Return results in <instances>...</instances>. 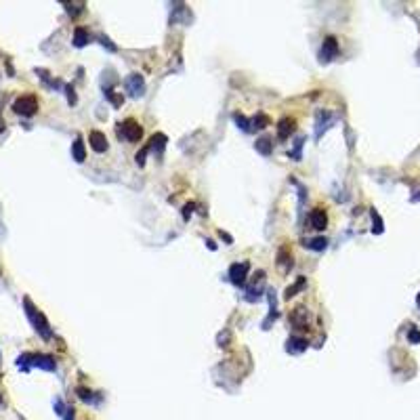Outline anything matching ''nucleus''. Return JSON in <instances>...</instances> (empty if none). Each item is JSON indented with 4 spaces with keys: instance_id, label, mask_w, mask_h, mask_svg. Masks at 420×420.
<instances>
[{
    "instance_id": "obj_37",
    "label": "nucleus",
    "mask_w": 420,
    "mask_h": 420,
    "mask_svg": "<svg viewBox=\"0 0 420 420\" xmlns=\"http://www.w3.org/2000/svg\"><path fill=\"white\" fill-rule=\"evenodd\" d=\"M0 406H3V395H0Z\"/></svg>"
},
{
    "instance_id": "obj_32",
    "label": "nucleus",
    "mask_w": 420,
    "mask_h": 420,
    "mask_svg": "<svg viewBox=\"0 0 420 420\" xmlns=\"http://www.w3.org/2000/svg\"><path fill=\"white\" fill-rule=\"evenodd\" d=\"M99 40H101V44H103V47H107V49L112 51V53H116V51H118V47H116V44H112V40H109V38H105V36H99Z\"/></svg>"
},
{
    "instance_id": "obj_28",
    "label": "nucleus",
    "mask_w": 420,
    "mask_h": 420,
    "mask_svg": "<svg viewBox=\"0 0 420 420\" xmlns=\"http://www.w3.org/2000/svg\"><path fill=\"white\" fill-rule=\"evenodd\" d=\"M408 341H410V343H414V345H416V343H420V330H418V328H414V326L410 328V332H408Z\"/></svg>"
},
{
    "instance_id": "obj_33",
    "label": "nucleus",
    "mask_w": 420,
    "mask_h": 420,
    "mask_svg": "<svg viewBox=\"0 0 420 420\" xmlns=\"http://www.w3.org/2000/svg\"><path fill=\"white\" fill-rule=\"evenodd\" d=\"M65 410H68V408L63 406V402H61V399H55V412H57L59 416H63V414H65Z\"/></svg>"
},
{
    "instance_id": "obj_3",
    "label": "nucleus",
    "mask_w": 420,
    "mask_h": 420,
    "mask_svg": "<svg viewBox=\"0 0 420 420\" xmlns=\"http://www.w3.org/2000/svg\"><path fill=\"white\" fill-rule=\"evenodd\" d=\"M13 112L17 116H24V118H30L38 112V99L34 95H21L13 101Z\"/></svg>"
},
{
    "instance_id": "obj_12",
    "label": "nucleus",
    "mask_w": 420,
    "mask_h": 420,
    "mask_svg": "<svg viewBox=\"0 0 420 420\" xmlns=\"http://www.w3.org/2000/svg\"><path fill=\"white\" fill-rule=\"evenodd\" d=\"M334 124V116L330 112H319L317 114V124H315V139H322L324 132Z\"/></svg>"
},
{
    "instance_id": "obj_35",
    "label": "nucleus",
    "mask_w": 420,
    "mask_h": 420,
    "mask_svg": "<svg viewBox=\"0 0 420 420\" xmlns=\"http://www.w3.org/2000/svg\"><path fill=\"white\" fill-rule=\"evenodd\" d=\"M221 237H223V239L227 242V244H231V242H233V239H231V235H227V233H223V231H221Z\"/></svg>"
},
{
    "instance_id": "obj_25",
    "label": "nucleus",
    "mask_w": 420,
    "mask_h": 420,
    "mask_svg": "<svg viewBox=\"0 0 420 420\" xmlns=\"http://www.w3.org/2000/svg\"><path fill=\"white\" fill-rule=\"evenodd\" d=\"M265 126H269V118L265 116V114H258V116H254L252 120H250V130H263Z\"/></svg>"
},
{
    "instance_id": "obj_7",
    "label": "nucleus",
    "mask_w": 420,
    "mask_h": 420,
    "mask_svg": "<svg viewBox=\"0 0 420 420\" xmlns=\"http://www.w3.org/2000/svg\"><path fill=\"white\" fill-rule=\"evenodd\" d=\"M124 86H126V93H128L130 97H135V99L145 95V80H143L141 74H130V76H126Z\"/></svg>"
},
{
    "instance_id": "obj_6",
    "label": "nucleus",
    "mask_w": 420,
    "mask_h": 420,
    "mask_svg": "<svg viewBox=\"0 0 420 420\" xmlns=\"http://www.w3.org/2000/svg\"><path fill=\"white\" fill-rule=\"evenodd\" d=\"M248 271H250V263H248V261L233 263L231 267H229V279H231V284L244 286V284H246V277H248Z\"/></svg>"
},
{
    "instance_id": "obj_26",
    "label": "nucleus",
    "mask_w": 420,
    "mask_h": 420,
    "mask_svg": "<svg viewBox=\"0 0 420 420\" xmlns=\"http://www.w3.org/2000/svg\"><path fill=\"white\" fill-rule=\"evenodd\" d=\"M63 7H65V11H68L72 17H78L82 11H84V5L82 3H78V5H70V3H63Z\"/></svg>"
},
{
    "instance_id": "obj_9",
    "label": "nucleus",
    "mask_w": 420,
    "mask_h": 420,
    "mask_svg": "<svg viewBox=\"0 0 420 420\" xmlns=\"http://www.w3.org/2000/svg\"><path fill=\"white\" fill-rule=\"evenodd\" d=\"M290 324H292L296 330H307L309 324H311V313H309V309L296 307L294 311L290 313Z\"/></svg>"
},
{
    "instance_id": "obj_30",
    "label": "nucleus",
    "mask_w": 420,
    "mask_h": 420,
    "mask_svg": "<svg viewBox=\"0 0 420 420\" xmlns=\"http://www.w3.org/2000/svg\"><path fill=\"white\" fill-rule=\"evenodd\" d=\"M65 95H68V101H70V105H76V93H74V86L72 84H68L65 86Z\"/></svg>"
},
{
    "instance_id": "obj_27",
    "label": "nucleus",
    "mask_w": 420,
    "mask_h": 420,
    "mask_svg": "<svg viewBox=\"0 0 420 420\" xmlns=\"http://www.w3.org/2000/svg\"><path fill=\"white\" fill-rule=\"evenodd\" d=\"M233 122L242 128V130H246V132H250V120H246L242 114H233Z\"/></svg>"
},
{
    "instance_id": "obj_8",
    "label": "nucleus",
    "mask_w": 420,
    "mask_h": 420,
    "mask_svg": "<svg viewBox=\"0 0 420 420\" xmlns=\"http://www.w3.org/2000/svg\"><path fill=\"white\" fill-rule=\"evenodd\" d=\"M275 261H277V269H279L284 275H288L290 269L294 267V256H292V252H290L288 246H282V248L277 250Z\"/></svg>"
},
{
    "instance_id": "obj_31",
    "label": "nucleus",
    "mask_w": 420,
    "mask_h": 420,
    "mask_svg": "<svg viewBox=\"0 0 420 420\" xmlns=\"http://www.w3.org/2000/svg\"><path fill=\"white\" fill-rule=\"evenodd\" d=\"M193 208H195V202H187V204L183 206V218H185V221H189V216H191Z\"/></svg>"
},
{
    "instance_id": "obj_10",
    "label": "nucleus",
    "mask_w": 420,
    "mask_h": 420,
    "mask_svg": "<svg viewBox=\"0 0 420 420\" xmlns=\"http://www.w3.org/2000/svg\"><path fill=\"white\" fill-rule=\"evenodd\" d=\"M254 277L256 279L250 286H246V301H250V303H254L263 296L261 292H263V284H265V271H258Z\"/></svg>"
},
{
    "instance_id": "obj_1",
    "label": "nucleus",
    "mask_w": 420,
    "mask_h": 420,
    "mask_svg": "<svg viewBox=\"0 0 420 420\" xmlns=\"http://www.w3.org/2000/svg\"><path fill=\"white\" fill-rule=\"evenodd\" d=\"M24 309H26V315H28L30 324L34 326V330L40 334V338H42V341H51V338H53V330H51L47 317L42 315V311H40V309H38L28 296L24 298Z\"/></svg>"
},
{
    "instance_id": "obj_5",
    "label": "nucleus",
    "mask_w": 420,
    "mask_h": 420,
    "mask_svg": "<svg viewBox=\"0 0 420 420\" xmlns=\"http://www.w3.org/2000/svg\"><path fill=\"white\" fill-rule=\"evenodd\" d=\"M341 53V47H338V40L334 36H328L324 42H322V51H319V61L322 63H330L332 59H336Z\"/></svg>"
},
{
    "instance_id": "obj_11",
    "label": "nucleus",
    "mask_w": 420,
    "mask_h": 420,
    "mask_svg": "<svg viewBox=\"0 0 420 420\" xmlns=\"http://www.w3.org/2000/svg\"><path fill=\"white\" fill-rule=\"evenodd\" d=\"M309 225H311V229L315 231H324L326 225H328V214L324 208H313L311 212H309Z\"/></svg>"
},
{
    "instance_id": "obj_13",
    "label": "nucleus",
    "mask_w": 420,
    "mask_h": 420,
    "mask_svg": "<svg viewBox=\"0 0 420 420\" xmlns=\"http://www.w3.org/2000/svg\"><path fill=\"white\" fill-rule=\"evenodd\" d=\"M88 143H91V147H93V151H97V153H103V151H107V137L103 135L101 130H91V135H88Z\"/></svg>"
},
{
    "instance_id": "obj_36",
    "label": "nucleus",
    "mask_w": 420,
    "mask_h": 420,
    "mask_svg": "<svg viewBox=\"0 0 420 420\" xmlns=\"http://www.w3.org/2000/svg\"><path fill=\"white\" fill-rule=\"evenodd\" d=\"M206 244H208V248H210V250H216V244H214L212 239H206Z\"/></svg>"
},
{
    "instance_id": "obj_15",
    "label": "nucleus",
    "mask_w": 420,
    "mask_h": 420,
    "mask_svg": "<svg viewBox=\"0 0 420 420\" xmlns=\"http://www.w3.org/2000/svg\"><path fill=\"white\" fill-rule=\"evenodd\" d=\"M267 298H269V315H267V319L263 322V330H269L271 328V324L279 317V311H277V298H275V292L273 290H269L267 292Z\"/></svg>"
},
{
    "instance_id": "obj_19",
    "label": "nucleus",
    "mask_w": 420,
    "mask_h": 420,
    "mask_svg": "<svg viewBox=\"0 0 420 420\" xmlns=\"http://www.w3.org/2000/svg\"><path fill=\"white\" fill-rule=\"evenodd\" d=\"M254 147H256V151L261 153V156H271V151H273V143H271L269 137H261V139H256Z\"/></svg>"
},
{
    "instance_id": "obj_29",
    "label": "nucleus",
    "mask_w": 420,
    "mask_h": 420,
    "mask_svg": "<svg viewBox=\"0 0 420 420\" xmlns=\"http://www.w3.org/2000/svg\"><path fill=\"white\" fill-rule=\"evenodd\" d=\"M303 143H305V139H298V141H296V145H294V151H290V153H288L290 158H294V160H301V147H303Z\"/></svg>"
},
{
    "instance_id": "obj_23",
    "label": "nucleus",
    "mask_w": 420,
    "mask_h": 420,
    "mask_svg": "<svg viewBox=\"0 0 420 420\" xmlns=\"http://www.w3.org/2000/svg\"><path fill=\"white\" fill-rule=\"evenodd\" d=\"M76 393H78V397L82 402H86V404H99V397H95V393L93 391H88V389H84V387H78L76 389Z\"/></svg>"
},
{
    "instance_id": "obj_2",
    "label": "nucleus",
    "mask_w": 420,
    "mask_h": 420,
    "mask_svg": "<svg viewBox=\"0 0 420 420\" xmlns=\"http://www.w3.org/2000/svg\"><path fill=\"white\" fill-rule=\"evenodd\" d=\"M17 366L28 372L30 368H40L44 372H55L57 362L53 355H44V353H24L21 357H17Z\"/></svg>"
},
{
    "instance_id": "obj_20",
    "label": "nucleus",
    "mask_w": 420,
    "mask_h": 420,
    "mask_svg": "<svg viewBox=\"0 0 420 420\" xmlns=\"http://www.w3.org/2000/svg\"><path fill=\"white\" fill-rule=\"evenodd\" d=\"M305 286H307V277H298L292 286H288V288H286V292H284V298L286 301H290L292 296H296V292H301L303 288H305Z\"/></svg>"
},
{
    "instance_id": "obj_18",
    "label": "nucleus",
    "mask_w": 420,
    "mask_h": 420,
    "mask_svg": "<svg viewBox=\"0 0 420 420\" xmlns=\"http://www.w3.org/2000/svg\"><path fill=\"white\" fill-rule=\"evenodd\" d=\"M72 42H74V47L82 49V47H86V44L91 42V34H88L84 28H80V26H78V28L74 30V40H72Z\"/></svg>"
},
{
    "instance_id": "obj_4",
    "label": "nucleus",
    "mask_w": 420,
    "mask_h": 420,
    "mask_svg": "<svg viewBox=\"0 0 420 420\" xmlns=\"http://www.w3.org/2000/svg\"><path fill=\"white\" fill-rule=\"evenodd\" d=\"M118 137L120 139H124V141H139L141 137H143V128H141V124L137 122V120H132V118H128V120H124V122H120L118 124Z\"/></svg>"
},
{
    "instance_id": "obj_22",
    "label": "nucleus",
    "mask_w": 420,
    "mask_h": 420,
    "mask_svg": "<svg viewBox=\"0 0 420 420\" xmlns=\"http://www.w3.org/2000/svg\"><path fill=\"white\" fill-rule=\"evenodd\" d=\"M147 145H149V151L162 153V149H164V145H166V137H164V135H153Z\"/></svg>"
},
{
    "instance_id": "obj_21",
    "label": "nucleus",
    "mask_w": 420,
    "mask_h": 420,
    "mask_svg": "<svg viewBox=\"0 0 420 420\" xmlns=\"http://www.w3.org/2000/svg\"><path fill=\"white\" fill-rule=\"evenodd\" d=\"M370 216H372V233L381 235V233L385 231V223H383V218H381L378 210H376V208H372V210H370Z\"/></svg>"
},
{
    "instance_id": "obj_24",
    "label": "nucleus",
    "mask_w": 420,
    "mask_h": 420,
    "mask_svg": "<svg viewBox=\"0 0 420 420\" xmlns=\"http://www.w3.org/2000/svg\"><path fill=\"white\" fill-rule=\"evenodd\" d=\"M305 246L311 248V250H315V252H322V250H326V246H328V239H326V237H315V239L305 242Z\"/></svg>"
},
{
    "instance_id": "obj_16",
    "label": "nucleus",
    "mask_w": 420,
    "mask_h": 420,
    "mask_svg": "<svg viewBox=\"0 0 420 420\" xmlns=\"http://www.w3.org/2000/svg\"><path fill=\"white\" fill-rule=\"evenodd\" d=\"M294 128H296L294 118H282V120L277 122V139H282V141L290 139V135L294 132Z\"/></svg>"
},
{
    "instance_id": "obj_14",
    "label": "nucleus",
    "mask_w": 420,
    "mask_h": 420,
    "mask_svg": "<svg viewBox=\"0 0 420 420\" xmlns=\"http://www.w3.org/2000/svg\"><path fill=\"white\" fill-rule=\"evenodd\" d=\"M307 347H309V343L303 336H290L286 341V351H288L290 355H301V353L307 351Z\"/></svg>"
},
{
    "instance_id": "obj_17",
    "label": "nucleus",
    "mask_w": 420,
    "mask_h": 420,
    "mask_svg": "<svg viewBox=\"0 0 420 420\" xmlns=\"http://www.w3.org/2000/svg\"><path fill=\"white\" fill-rule=\"evenodd\" d=\"M72 156L76 162H84L86 160V149H84V141L82 137H76L74 143H72Z\"/></svg>"
},
{
    "instance_id": "obj_34",
    "label": "nucleus",
    "mask_w": 420,
    "mask_h": 420,
    "mask_svg": "<svg viewBox=\"0 0 420 420\" xmlns=\"http://www.w3.org/2000/svg\"><path fill=\"white\" fill-rule=\"evenodd\" d=\"M63 418H65V420H74V408H68V410H65Z\"/></svg>"
}]
</instances>
